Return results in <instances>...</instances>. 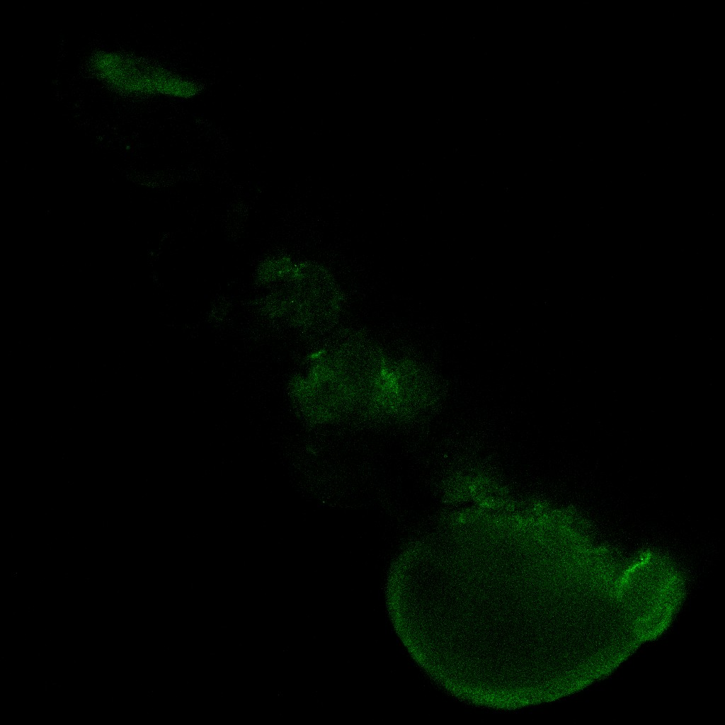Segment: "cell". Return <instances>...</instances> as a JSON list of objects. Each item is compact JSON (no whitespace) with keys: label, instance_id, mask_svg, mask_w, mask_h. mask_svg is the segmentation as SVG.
Returning <instances> with one entry per match:
<instances>
[{"label":"cell","instance_id":"obj_2","mask_svg":"<svg viewBox=\"0 0 725 725\" xmlns=\"http://www.w3.org/2000/svg\"><path fill=\"white\" fill-rule=\"evenodd\" d=\"M292 391L302 415L314 423L331 422L353 413L348 396L315 355L308 373L294 382Z\"/></svg>","mask_w":725,"mask_h":725},{"label":"cell","instance_id":"obj_1","mask_svg":"<svg viewBox=\"0 0 725 725\" xmlns=\"http://www.w3.org/2000/svg\"><path fill=\"white\" fill-rule=\"evenodd\" d=\"M96 78L119 93L136 96L190 98L199 91L193 81L133 55L101 51L91 59Z\"/></svg>","mask_w":725,"mask_h":725}]
</instances>
